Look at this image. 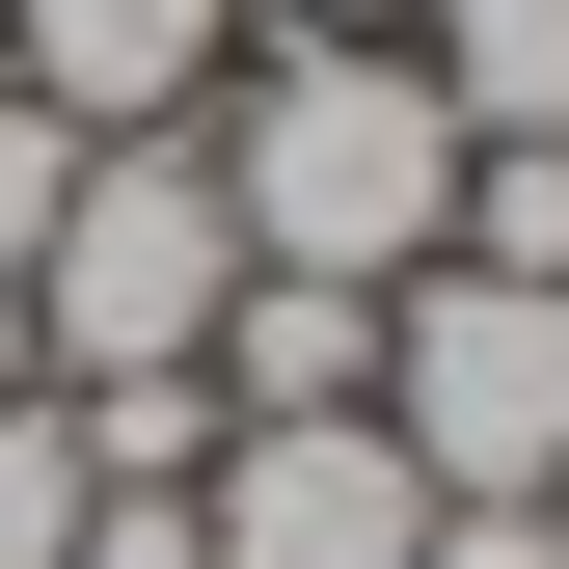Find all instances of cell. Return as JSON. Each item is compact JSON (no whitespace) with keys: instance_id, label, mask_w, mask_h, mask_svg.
I'll use <instances>...</instances> for the list:
<instances>
[{"instance_id":"obj_1","label":"cell","mask_w":569,"mask_h":569,"mask_svg":"<svg viewBox=\"0 0 569 569\" xmlns=\"http://www.w3.org/2000/svg\"><path fill=\"white\" fill-rule=\"evenodd\" d=\"M218 136V218L244 271H326V299H407V271L461 244V109L407 28H244V82L190 109Z\"/></svg>"},{"instance_id":"obj_2","label":"cell","mask_w":569,"mask_h":569,"mask_svg":"<svg viewBox=\"0 0 569 569\" xmlns=\"http://www.w3.org/2000/svg\"><path fill=\"white\" fill-rule=\"evenodd\" d=\"M218 299H244L218 136H82V190H54V244H28V380H190Z\"/></svg>"},{"instance_id":"obj_3","label":"cell","mask_w":569,"mask_h":569,"mask_svg":"<svg viewBox=\"0 0 569 569\" xmlns=\"http://www.w3.org/2000/svg\"><path fill=\"white\" fill-rule=\"evenodd\" d=\"M380 435H407V488H435V516H461V488H542L569 461V299H516V271H407V299H380Z\"/></svg>"},{"instance_id":"obj_4","label":"cell","mask_w":569,"mask_h":569,"mask_svg":"<svg viewBox=\"0 0 569 569\" xmlns=\"http://www.w3.org/2000/svg\"><path fill=\"white\" fill-rule=\"evenodd\" d=\"M190 542H218V569H407V542H435V488H407L380 407H271V435L190 461Z\"/></svg>"},{"instance_id":"obj_5","label":"cell","mask_w":569,"mask_h":569,"mask_svg":"<svg viewBox=\"0 0 569 569\" xmlns=\"http://www.w3.org/2000/svg\"><path fill=\"white\" fill-rule=\"evenodd\" d=\"M244 28L271 0H0V82H28L54 136H190L244 82Z\"/></svg>"},{"instance_id":"obj_6","label":"cell","mask_w":569,"mask_h":569,"mask_svg":"<svg viewBox=\"0 0 569 569\" xmlns=\"http://www.w3.org/2000/svg\"><path fill=\"white\" fill-rule=\"evenodd\" d=\"M407 54H435V109H461V136H569V0H435Z\"/></svg>"},{"instance_id":"obj_7","label":"cell","mask_w":569,"mask_h":569,"mask_svg":"<svg viewBox=\"0 0 569 569\" xmlns=\"http://www.w3.org/2000/svg\"><path fill=\"white\" fill-rule=\"evenodd\" d=\"M461 271L569 299V136H461Z\"/></svg>"},{"instance_id":"obj_8","label":"cell","mask_w":569,"mask_h":569,"mask_svg":"<svg viewBox=\"0 0 569 569\" xmlns=\"http://www.w3.org/2000/svg\"><path fill=\"white\" fill-rule=\"evenodd\" d=\"M54 542H82V407L0 380V569H54Z\"/></svg>"},{"instance_id":"obj_9","label":"cell","mask_w":569,"mask_h":569,"mask_svg":"<svg viewBox=\"0 0 569 569\" xmlns=\"http://www.w3.org/2000/svg\"><path fill=\"white\" fill-rule=\"evenodd\" d=\"M54 190H82V136H54L28 82H0V299H28V244H54Z\"/></svg>"},{"instance_id":"obj_10","label":"cell","mask_w":569,"mask_h":569,"mask_svg":"<svg viewBox=\"0 0 569 569\" xmlns=\"http://www.w3.org/2000/svg\"><path fill=\"white\" fill-rule=\"evenodd\" d=\"M54 569H218V542H190V488H82V542H54Z\"/></svg>"},{"instance_id":"obj_11","label":"cell","mask_w":569,"mask_h":569,"mask_svg":"<svg viewBox=\"0 0 569 569\" xmlns=\"http://www.w3.org/2000/svg\"><path fill=\"white\" fill-rule=\"evenodd\" d=\"M407 569H569V516H542V488H461V516L407 542Z\"/></svg>"},{"instance_id":"obj_12","label":"cell","mask_w":569,"mask_h":569,"mask_svg":"<svg viewBox=\"0 0 569 569\" xmlns=\"http://www.w3.org/2000/svg\"><path fill=\"white\" fill-rule=\"evenodd\" d=\"M271 28H435V0H271Z\"/></svg>"},{"instance_id":"obj_13","label":"cell","mask_w":569,"mask_h":569,"mask_svg":"<svg viewBox=\"0 0 569 569\" xmlns=\"http://www.w3.org/2000/svg\"><path fill=\"white\" fill-rule=\"evenodd\" d=\"M542 516H569V461H542Z\"/></svg>"}]
</instances>
